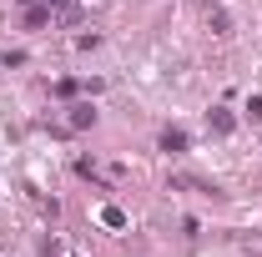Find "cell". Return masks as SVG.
I'll list each match as a JSON object with an SVG mask.
<instances>
[{"mask_svg": "<svg viewBox=\"0 0 262 257\" xmlns=\"http://www.w3.org/2000/svg\"><path fill=\"white\" fill-rule=\"evenodd\" d=\"M207 121H212V131H217V136H227V131L237 126V121H232L227 111H212V116H207Z\"/></svg>", "mask_w": 262, "mask_h": 257, "instance_id": "obj_1", "label": "cell"}, {"mask_svg": "<svg viewBox=\"0 0 262 257\" xmlns=\"http://www.w3.org/2000/svg\"><path fill=\"white\" fill-rule=\"evenodd\" d=\"M162 146H166V152H187V131H166Z\"/></svg>", "mask_w": 262, "mask_h": 257, "instance_id": "obj_2", "label": "cell"}, {"mask_svg": "<svg viewBox=\"0 0 262 257\" xmlns=\"http://www.w3.org/2000/svg\"><path fill=\"white\" fill-rule=\"evenodd\" d=\"M91 121H96L91 106H76V111H71V126H91Z\"/></svg>", "mask_w": 262, "mask_h": 257, "instance_id": "obj_3", "label": "cell"}, {"mask_svg": "<svg viewBox=\"0 0 262 257\" xmlns=\"http://www.w3.org/2000/svg\"><path fill=\"white\" fill-rule=\"evenodd\" d=\"M101 222H106V227H121L126 217H121V207H106V212H101Z\"/></svg>", "mask_w": 262, "mask_h": 257, "instance_id": "obj_4", "label": "cell"}, {"mask_svg": "<svg viewBox=\"0 0 262 257\" xmlns=\"http://www.w3.org/2000/svg\"><path fill=\"white\" fill-rule=\"evenodd\" d=\"M242 111H247V121H262V96H252L247 106H242Z\"/></svg>", "mask_w": 262, "mask_h": 257, "instance_id": "obj_5", "label": "cell"}, {"mask_svg": "<svg viewBox=\"0 0 262 257\" xmlns=\"http://www.w3.org/2000/svg\"><path fill=\"white\" fill-rule=\"evenodd\" d=\"M51 5H61V0H51Z\"/></svg>", "mask_w": 262, "mask_h": 257, "instance_id": "obj_6", "label": "cell"}]
</instances>
